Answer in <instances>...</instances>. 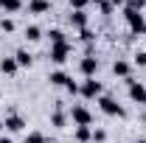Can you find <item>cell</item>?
I'll use <instances>...</instances> for the list:
<instances>
[{
    "mask_svg": "<svg viewBox=\"0 0 146 143\" xmlns=\"http://www.w3.org/2000/svg\"><path fill=\"white\" fill-rule=\"evenodd\" d=\"M51 42H54V45H62V42H68V39H65V34H62V31H59V28H54V31H51Z\"/></svg>",
    "mask_w": 146,
    "mask_h": 143,
    "instance_id": "ac0fdd59",
    "label": "cell"
},
{
    "mask_svg": "<svg viewBox=\"0 0 146 143\" xmlns=\"http://www.w3.org/2000/svg\"><path fill=\"white\" fill-rule=\"evenodd\" d=\"M68 54H70V42H62V45H54V48H51V62L62 65V62H68Z\"/></svg>",
    "mask_w": 146,
    "mask_h": 143,
    "instance_id": "5b68a950",
    "label": "cell"
},
{
    "mask_svg": "<svg viewBox=\"0 0 146 143\" xmlns=\"http://www.w3.org/2000/svg\"><path fill=\"white\" fill-rule=\"evenodd\" d=\"M98 70V59H93V56H84L82 59V73L87 76V79H93V73Z\"/></svg>",
    "mask_w": 146,
    "mask_h": 143,
    "instance_id": "ba28073f",
    "label": "cell"
},
{
    "mask_svg": "<svg viewBox=\"0 0 146 143\" xmlns=\"http://www.w3.org/2000/svg\"><path fill=\"white\" fill-rule=\"evenodd\" d=\"M25 36H28L31 42H36V39L42 36V31H39V25H28V28H25Z\"/></svg>",
    "mask_w": 146,
    "mask_h": 143,
    "instance_id": "e0dca14e",
    "label": "cell"
},
{
    "mask_svg": "<svg viewBox=\"0 0 146 143\" xmlns=\"http://www.w3.org/2000/svg\"><path fill=\"white\" fill-rule=\"evenodd\" d=\"M25 143H48V140H45L39 132H34V135H28V138H25Z\"/></svg>",
    "mask_w": 146,
    "mask_h": 143,
    "instance_id": "44dd1931",
    "label": "cell"
},
{
    "mask_svg": "<svg viewBox=\"0 0 146 143\" xmlns=\"http://www.w3.org/2000/svg\"><path fill=\"white\" fill-rule=\"evenodd\" d=\"M14 59H17V65H20V68H28L34 56L28 54V51H17V54H14Z\"/></svg>",
    "mask_w": 146,
    "mask_h": 143,
    "instance_id": "9a60e30c",
    "label": "cell"
},
{
    "mask_svg": "<svg viewBox=\"0 0 146 143\" xmlns=\"http://www.w3.org/2000/svg\"><path fill=\"white\" fill-rule=\"evenodd\" d=\"M3 126H6L9 132H20V129L25 126V121H23V115H17V112H11V115H6V121H3Z\"/></svg>",
    "mask_w": 146,
    "mask_h": 143,
    "instance_id": "52a82bcc",
    "label": "cell"
},
{
    "mask_svg": "<svg viewBox=\"0 0 146 143\" xmlns=\"http://www.w3.org/2000/svg\"><path fill=\"white\" fill-rule=\"evenodd\" d=\"M70 118H73V124H76V126H90V121H93V115L84 107H79V104L70 109Z\"/></svg>",
    "mask_w": 146,
    "mask_h": 143,
    "instance_id": "277c9868",
    "label": "cell"
},
{
    "mask_svg": "<svg viewBox=\"0 0 146 143\" xmlns=\"http://www.w3.org/2000/svg\"><path fill=\"white\" fill-rule=\"evenodd\" d=\"M90 138H93V129H90V126H76V140H79V143H87Z\"/></svg>",
    "mask_w": 146,
    "mask_h": 143,
    "instance_id": "8fae6325",
    "label": "cell"
},
{
    "mask_svg": "<svg viewBox=\"0 0 146 143\" xmlns=\"http://www.w3.org/2000/svg\"><path fill=\"white\" fill-rule=\"evenodd\" d=\"M135 65L138 68H146V54H135Z\"/></svg>",
    "mask_w": 146,
    "mask_h": 143,
    "instance_id": "484cf974",
    "label": "cell"
},
{
    "mask_svg": "<svg viewBox=\"0 0 146 143\" xmlns=\"http://www.w3.org/2000/svg\"><path fill=\"white\" fill-rule=\"evenodd\" d=\"M138 143H146V140H138Z\"/></svg>",
    "mask_w": 146,
    "mask_h": 143,
    "instance_id": "1f68e13d",
    "label": "cell"
},
{
    "mask_svg": "<svg viewBox=\"0 0 146 143\" xmlns=\"http://www.w3.org/2000/svg\"><path fill=\"white\" fill-rule=\"evenodd\" d=\"M110 3H112V6H121V3H124V0H110Z\"/></svg>",
    "mask_w": 146,
    "mask_h": 143,
    "instance_id": "f1b7e54d",
    "label": "cell"
},
{
    "mask_svg": "<svg viewBox=\"0 0 146 143\" xmlns=\"http://www.w3.org/2000/svg\"><path fill=\"white\" fill-rule=\"evenodd\" d=\"M28 11L31 14H45V11H51V3L48 0H31L28 3Z\"/></svg>",
    "mask_w": 146,
    "mask_h": 143,
    "instance_id": "9c48e42d",
    "label": "cell"
},
{
    "mask_svg": "<svg viewBox=\"0 0 146 143\" xmlns=\"http://www.w3.org/2000/svg\"><path fill=\"white\" fill-rule=\"evenodd\" d=\"M112 73H115V76H124V79H129V65L124 62V59H118V62L112 65Z\"/></svg>",
    "mask_w": 146,
    "mask_h": 143,
    "instance_id": "4fadbf2b",
    "label": "cell"
},
{
    "mask_svg": "<svg viewBox=\"0 0 146 143\" xmlns=\"http://www.w3.org/2000/svg\"><path fill=\"white\" fill-rule=\"evenodd\" d=\"M48 81H51V84H68V81H70V76H68L65 70H54Z\"/></svg>",
    "mask_w": 146,
    "mask_h": 143,
    "instance_id": "7c38bea8",
    "label": "cell"
},
{
    "mask_svg": "<svg viewBox=\"0 0 146 143\" xmlns=\"http://www.w3.org/2000/svg\"><path fill=\"white\" fill-rule=\"evenodd\" d=\"M124 17H127L129 31H132V34H146V20H143V14H138V11H127V9H124Z\"/></svg>",
    "mask_w": 146,
    "mask_h": 143,
    "instance_id": "6da1fadb",
    "label": "cell"
},
{
    "mask_svg": "<svg viewBox=\"0 0 146 143\" xmlns=\"http://www.w3.org/2000/svg\"><path fill=\"white\" fill-rule=\"evenodd\" d=\"M98 107H101V112H107V115H118V118L124 115V109L118 107V101L110 98V95H101V98H98Z\"/></svg>",
    "mask_w": 146,
    "mask_h": 143,
    "instance_id": "7a4b0ae2",
    "label": "cell"
},
{
    "mask_svg": "<svg viewBox=\"0 0 146 143\" xmlns=\"http://www.w3.org/2000/svg\"><path fill=\"white\" fill-rule=\"evenodd\" d=\"M65 87H68V93H79V84H73V79L68 81V84H65Z\"/></svg>",
    "mask_w": 146,
    "mask_h": 143,
    "instance_id": "4316f807",
    "label": "cell"
},
{
    "mask_svg": "<svg viewBox=\"0 0 146 143\" xmlns=\"http://www.w3.org/2000/svg\"><path fill=\"white\" fill-rule=\"evenodd\" d=\"M129 84V98L135 101V104H146V87L141 84V81H132V79H127Z\"/></svg>",
    "mask_w": 146,
    "mask_h": 143,
    "instance_id": "3957f363",
    "label": "cell"
},
{
    "mask_svg": "<svg viewBox=\"0 0 146 143\" xmlns=\"http://www.w3.org/2000/svg\"><path fill=\"white\" fill-rule=\"evenodd\" d=\"M17 59H3V62H0V70L6 73V76H11V73H17Z\"/></svg>",
    "mask_w": 146,
    "mask_h": 143,
    "instance_id": "30bf717a",
    "label": "cell"
},
{
    "mask_svg": "<svg viewBox=\"0 0 146 143\" xmlns=\"http://www.w3.org/2000/svg\"><path fill=\"white\" fill-rule=\"evenodd\" d=\"M93 140H96V143H104V140H107V132H104V129H96V132H93Z\"/></svg>",
    "mask_w": 146,
    "mask_h": 143,
    "instance_id": "7402d4cb",
    "label": "cell"
},
{
    "mask_svg": "<svg viewBox=\"0 0 146 143\" xmlns=\"http://www.w3.org/2000/svg\"><path fill=\"white\" fill-rule=\"evenodd\" d=\"M51 124H54V126H65V112H59V109H56L54 115H51Z\"/></svg>",
    "mask_w": 146,
    "mask_h": 143,
    "instance_id": "ffe728a7",
    "label": "cell"
},
{
    "mask_svg": "<svg viewBox=\"0 0 146 143\" xmlns=\"http://www.w3.org/2000/svg\"><path fill=\"white\" fill-rule=\"evenodd\" d=\"M79 93H82L84 98H98V95H101V84H98L96 79H87V81L79 87Z\"/></svg>",
    "mask_w": 146,
    "mask_h": 143,
    "instance_id": "8992f818",
    "label": "cell"
},
{
    "mask_svg": "<svg viewBox=\"0 0 146 143\" xmlns=\"http://www.w3.org/2000/svg\"><path fill=\"white\" fill-rule=\"evenodd\" d=\"M20 0H0V9H6V11H20Z\"/></svg>",
    "mask_w": 146,
    "mask_h": 143,
    "instance_id": "2e32d148",
    "label": "cell"
},
{
    "mask_svg": "<svg viewBox=\"0 0 146 143\" xmlns=\"http://www.w3.org/2000/svg\"><path fill=\"white\" fill-rule=\"evenodd\" d=\"M79 36H82V42H87V45L93 42V31H90V28H82V34H79Z\"/></svg>",
    "mask_w": 146,
    "mask_h": 143,
    "instance_id": "603a6c76",
    "label": "cell"
},
{
    "mask_svg": "<svg viewBox=\"0 0 146 143\" xmlns=\"http://www.w3.org/2000/svg\"><path fill=\"white\" fill-rule=\"evenodd\" d=\"M112 11V3H101V14H110Z\"/></svg>",
    "mask_w": 146,
    "mask_h": 143,
    "instance_id": "83f0119b",
    "label": "cell"
},
{
    "mask_svg": "<svg viewBox=\"0 0 146 143\" xmlns=\"http://www.w3.org/2000/svg\"><path fill=\"white\" fill-rule=\"evenodd\" d=\"M0 143H11V138H0Z\"/></svg>",
    "mask_w": 146,
    "mask_h": 143,
    "instance_id": "f546056e",
    "label": "cell"
},
{
    "mask_svg": "<svg viewBox=\"0 0 146 143\" xmlns=\"http://www.w3.org/2000/svg\"><path fill=\"white\" fill-rule=\"evenodd\" d=\"M0 28H3V31H6V34H9V31H14V23H11V20H0Z\"/></svg>",
    "mask_w": 146,
    "mask_h": 143,
    "instance_id": "cb8c5ba5",
    "label": "cell"
},
{
    "mask_svg": "<svg viewBox=\"0 0 146 143\" xmlns=\"http://www.w3.org/2000/svg\"><path fill=\"white\" fill-rule=\"evenodd\" d=\"M90 0H70V6L76 9V11H84V6H87Z\"/></svg>",
    "mask_w": 146,
    "mask_h": 143,
    "instance_id": "d4e9b609",
    "label": "cell"
},
{
    "mask_svg": "<svg viewBox=\"0 0 146 143\" xmlns=\"http://www.w3.org/2000/svg\"><path fill=\"white\" fill-rule=\"evenodd\" d=\"M70 23L76 25V28H84V25H87V14H84V11H73V14H70Z\"/></svg>",
    "mask_w": 146,
    "mask_h": 143,
    "instance_id": "5bb4252c",
    "label": "cell"
},
{
    "mask_svg": "<svg viewBox=\"0 0 146 143\" xmlns=\"http://www.w3.org/2000/svg\"><path fill=\"white\" fill-rule=\"evenodd\" d=\"M143 6H146V0H129V3H127V11H141Z\"/></svg>",
    "mask_w": 146,
    "mask_h": 143,
    "instance_id": "d6986e66",
    "label": "cell"
},
{
    "mask_svg": "<svg viewBox=\"0 0 146 143\" xmlns=\"http://www.w3.org/2000/svg\"><path fill=\"white\" fill-rule=\"evenodd\" d=\"M90 3H96V6H101V3H104V0H90Z\"/></svg>",
    "mask_w": 146,
    "mask_h": 143,
    "instance_id": "4dcf8cb0",
    "label": "cell"
}]
</instances>
